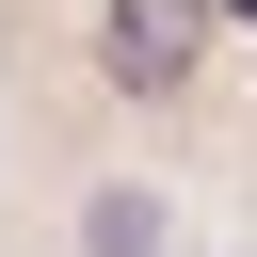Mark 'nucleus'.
Wrapping results in <instances>:
<instances>
[{"label": "nucleus", "mask_w": 257, "mask_h": 257, "mask_svg": "<svg viewBox=\"0 0 257 257\" xmlns=\"http://www.w3.org/2000/svg\"><path fill=\"white\" fill-rule=\"evenodd\" d=\"M193 48H209V0H112V16H96V64H112L128 96L193 80Z\"/></svg>", "instance_id": "nucleus-1"}, {"label": "nucleus", "mask_w": 257, "mask_h": 257, "mask_svg": "<svg viewBox=\"0 0 257 257\" xmlns=\"http://www.w3.org/2000/svg\"><path fill=\"white\" fill-rule=\"evenodd\" d=\"M225 16H257V0H225Z\"/></svg>", "instance_id": "nucleus-3"}, {"label": "nucleus", "mask_w": 257, "mask_h": 257, "mask_svg": "<svg viewBox=\"0 0 257 257\" xmlns=\"http://www.w3.org/2000/svg\"><path fill=\"white\" fill-rule=\"evenodd\" d=\"M80 241H96V257H145V241H161V209H145V193H112V209H96Z\"/></svg>", "instance_id": "nucleus-2"}]
</instances>
